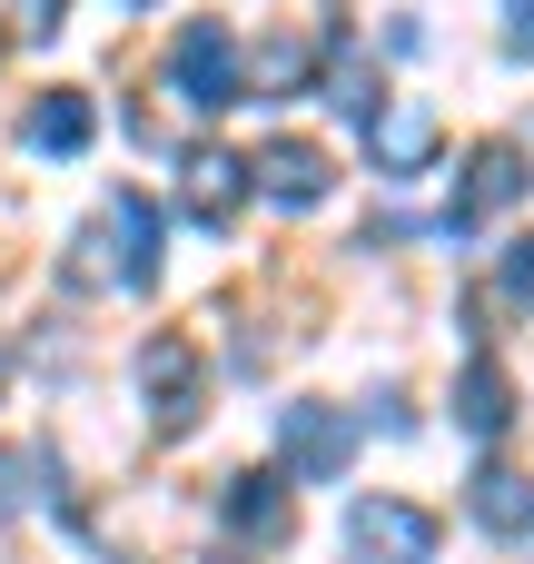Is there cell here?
I'll return each instance as SVG.
<instances>
[{
  "mask_svg": "<svg viewBox=\"0 0 534 564\" xmlns=\"http://www.w3.org/2000/svg\"><path fill=\"white\" fill-rule=\"evenodd\" d=\"M79 288H149L159 278V208L139 188H109L99 218L79 228V258H69Z\"/></svg>",
  "mask_w": 534,
  "mask_h": 564,
  "instance_id": "obj_1",
  "label": "cell"
},
{
  "mask_svg": "<svg viewBox=\"0 0 534 564\" xmlns=\"http://www.w3.org/2000/svg\"><path fill=\"white\" fill-rule=\"evenodd\" d=\"M139 406H149L159 436H188V426H198V406H208V357H198L188 327H159V337L139 347Z\"/></svg>",
  "mask_w": 534,
  "mask_h": 564,
  "instance_id": "obj_2",
  "label": "cell"
},
{
  "mask_svg": "<svg viewBox=\"0 0 534 564\" xmlns=\"http://www.w3.org/2000/svg\"><path fill=\"white\" fill-rule=\"evenodd\" d=\"M168 89H178V109H228V99H248L238 40H228L218 20H188V30L168 40Z\"/></svg>",
  "mask_w": 534,
  "mask_h": 564,
  "instance_id": "obj_3",
  "label": "cell"
},
{
  "mask_svg": "<svg viewBox=\"0 0 534 564\" xmlns=\"http://www.w3.org/2000/svg\"><path fill=\"white\" fill-rule=\"evenodd\" d=\"M534 188V169H525V149L515 139H486L476 159H466V178H456V198H446V238H476L486 218H505L515 198Z\"/></svg>",
  "mask_w": 534,
  "mask_h": 564,
  "instance_id": "obj_4",
  "label": "cell"
},
{
  "mask_svg": "<svg viewBox=\"0 0 534 564\" xmlns=\"http://www.w3.org/2000/svg\"><path fill=\"white\" fill-rule=\"evenodd\" d=\"M436 516L426 506H406V496H357V516H347V545L367 564H436Z\"/></svg>",
  "mask_w": 534,
  "mask_h": 564,
  "instance_id": "obj_5",
  "label": "cell"
},
{
  "mask_svg": "<svg viewBox=\"0 0 534 564\" xmlns=\"http://www.w3.org/2000/svg\"><path fill=\"white\" fill-rule=\"evenodd\" d=\"M277 456H287V476H297V486H337V476H347V456H357V426H347L337 406H317V397H307V406H287V416H277Z\"/></svg>",
  "mask_w": 534,
  "mask_h": 564,
  "instance_id": "obj_6",
  "label": "cell"
},
{
  "mask_svg": "<svg viewBox=\"0 0 534 564\" xmlns=\"http://www.w3.org/2000/svg\"><path fill=\"white\" fill-rule=\"evenodd\" d=\"M248 188H258V198H277V208H327L337 169H327V149H317V139H268V149L248 159Z\"/></svg>",
  "mask_w": 534,
  "mask_h": 564,
  "instance_id": "obj_7",
  "label": "cell"
},
{
  "mask_svg": "<svg viewBox=\"0 0 534 564\" xmlns=\"http://www.w3.org/2000/svg\"><path fill=\"white\" fill-rule=\"evenodd\" d=\"M218 525H228L238 545H277V535L297 525V486H287V476H268V466H248V476H228Z\"/></svg>",
  "mask_w": 534,
  "mask_h": 564,
  "instance_id": "obj_8",
  "label": "cell"
},
{
  "mask_svg": "<svg viewBox=\"0 0 534 564\" xmlns=\"http://www.w3.org/2000/svg\"><path fill=\"white\" fill-rule=\"evenodd\" d=\"M367 159H377L386 178H416V169H436V119H426L416 99H386V109L367 119Z\"/></svg>",
  "mask_w": 534,
  "mask_h": 564,
  "instance_id": "obj_9",
  "label": "cell"
},
{
  "mask_svg": "<svg viewBox=\"0 0 534 564\" xmlns=\"http://www.w3.org/2000/svg\"><path fill=\"white\" fill-rule=\"evenodd\" d=\"M178 198H188V218L218 228V218L248 198V159H238V149H188V159H178Z\"/></svg>",
  "mask_w": 534,
  "mask_h": 564,
  "instance_id": "obj_10",
  "label": "cell"
},
{
  "mask_svg": "<svg viewBox=\"0 0 534 564\" xmlns=\"http://www.w3.org/2000/svg\"><path fill=\"white\" fill-rule=\"evenodd\" d=\"M456 426H466V436H486V446L515 426V377H505L486 347H476V357H466V377H456Z\"/></svg>",
  "mask_w": 534,
  "mask_h": 564,
  "instance_id": "obj_11",
  "label": "cell"
},
{
  "mask_svg": "<svg viewBox=\"0 0 534 564\" xmlns=\"http://www.w3.org/2000/svg\"><path fill=\"white\" fill-rule=\"evenodd\" d=\"M466 506H476L486 535H534V476H515V466H486L466 486Z\"/></svg>",
  "mask_w": 534,
  "mask_h": 564,
  "instance_id": "obj_12",
  "label": "cell"
},
{
  "mask_svg": "<svg viewBox=\"0 0 534 564\" xmlns=\"http://www.w3.org/2000/svg\"><path fill=\"white\" fill-rule=\"evenodd\" d=\"M89 129H99V119H89V99H79V89H50V99L30 109V129H20V139H30L40 159H79V149H89Z\"/></svg>",
  "mask_w": 534,
  "mask_h": 564,
  "instance_id": "obj_13",
  "label": "cell"
},
{
  "mask_svg": "<svg viewBox=\"0 0 534 564\" xmlns=\"http://www.w3.org/2000/svg\"><path fill=\"white\" fill-rule=\"evenodd\" d=\"M307 79V50H297V30H277L268 50H258V69H248V99H287Z\"/></svg>",
  "mask_w": 534,
  "mask_h": 564,
  "instance_id": "obj_14",
  "label": "cell"
},
{
  "mask_svg": "<svg viewBox=\"0 0 534 564\" xmlns=\"http://www.w3.org/2000/svg\"><path fill=\"white\" fill-rule=\"evenodd\" d=\"M327 99H337L347 119H377V109H386V89L367 79V50H337V69H327Z\"/></svg>",
  "mask_w": 534,
  "mask_h": 564,
  "instance_id": "obj_15",
  "label": "cell"
},
{
  "mask_svg": "<svg viewBox=\"0 0 534 564\" xmlns=\"http://www.w3.org/2000/svg\"><path fill=\"white\" fill-rule=\"evenodd\" d=\"M59 20H69V0H0V30H10L20 50H40Z\"/></svg>",
  "mask_w": 534,
  "mask_h": 564,
  "instance_id": "obj_16",
  "label": "cell"
},
{
  "mask_svg": "<svg viewBox=\"0 0 534 564\" xmlns=\"http://www.w3.org/2000/svg\"><path fill=\"white\" fill-rule=\"evenodd\" d=\"M30 476H40V456H20V446H0V525L30 506Z\"/></svg>",
  "mask_w": 534,
  "mask_h": 564,
  "instance_id": "obj_17",
  "label": "cell"
},
{
  "mask_svg": "<svg viewBox=\"0 0 534 564\" xmlns=\"http://www.w3.org/2000/svg\"><path fill=\"white\" fill-rule=\"evenodd\" d=\"M505 40H515V50H534V0H505Z\"/></svg>",
  "mask_w": 534,
  "mask_h": 564,
  "instance_id": "obj_18",
  "label": "cell"
},
{
  "mask_svg": "<svg viewBox=\"0 0 534 564\" xmlns=\"http://www.w3.org/2000/svg\"><path fill=\"white\" fill-rule=\"evenodd\" d=\"M505 288H515V297H534V238L515 248V258H505Z\"/></svg>",
  "mask_w": 534,
  "mask_h": 564,
  "instance_id": "obj_19",
  "label": "cell"
},
{
  "mask_svg": "<svg viewBox=\"0 0 534 564\" xmlns=\"http://www.w3.org/2000/svg\"><path fill=\"white\" fill-rule=\"evenodd\" d=\"M139 10H149V0H139Z\"/></svg>",
  "mask_w": 534,
  "mask_h": 564,
  "instance_id": "obj_20",
  "label": "cell"
}]
</instances>
